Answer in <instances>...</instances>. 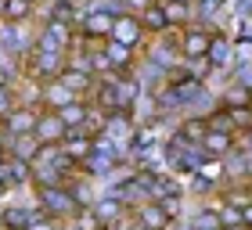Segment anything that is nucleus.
Segmentation results:
<instances>
[{
  "label": "nucleus",
  "mask_w": 252,
  "mask_h": 230,
  "mask_svg": "<svg viewBox=\"0 0 252 230\" xmlns=\"http://www.w3.org/2000/svg\"><path fill=\"white\" fill-rule=\"evenodd\" d=\"M26 58V72H29V79H40V83H47V79H58V72L65 68V54L62 51H54V47H47V43H32V47L22 54Z\"/></svg>",
  "instance_id": "f257e3e1"
},
{
  "label": "nucleus",
  "mask_w": 252,
  "mask_h": 230,
  "mask_svg": "<svg viewBox=\"0 0 252 230\" xmlns=\"http://www.w3.org/2000/svg\"><path fill=\"white\" fill-rule=\"evenodd\" d=\"M36 209H40L43 216H51V220H72V216L83 209V205H79V198L72 194V187L58 183V187H40V194H36Z\"/></svg>",
  "instance_id": "f03ea898"
},
{
  "label": "nucleus",
  "mask_w": 252,
  "mask_h": 230,
  "mask_svg": "<svg viewBox=\"0 0 252 230\" xmlns=\"http://www.w3.org/2000/svg\"><path fill=\"white\" fill-rule=\"evenodd\" d=\"M112 18H116V15H108L105 7H90V11H83V15H79V40H83V43L108 40Z\"/></svg>",
  "instance_id": "7ed1b4c3"
},
{
  "label": "nucleus",
  "mask_w": 252,
  "mask_h": 230,
  "mask_svg": "<svg viewBox=\"0 0 252 230\" xmlns=\"http://www.w3.org/2000/svg\"><path fill=\"white\" fill-rule=\"evenodd\" d=\"M144 36H148V32L141 29L137 15H126V11H119V15L112 18V32H108V40H116V43H123V47L137 51V47L144 43Z\"/></svg>",
  "instance_id": "20e7f679"
},
{
  "label": "nucleus",
  "mask_w": 252,
  "mask_h": 230,
  "mask_svg": "<svg viewBox=\"0 0 252 230\" xmlns=\"http://www.w3.org/2000/svg\"><path fill=\"white\" fill-rule=\"evenodd\" d=\"M43 108H26V105H15V112L7 115L4 122H0V130H4V137H26L36 130V119H40Z\"/></svg>",
  "instance_id": "39448f33"
},
{
  "label": "nucleus",
  "mask_w": 252,
  "mask_h": 230,
  "mask_svg": "<svg viewBox=\"0 0 252 230\" xmlns=\"http://www.w3.org/2000/svg\"><path fill=\"white\" fill-rule=\"evenodd\" d=\"M209 43H213V32L205 29V26H188L184 32H180L177 47H180V54H184V58H205Z\"/></svg>",
  "instance_id": "423d86ee"
},
{
  "label": "nucleus",
  "mask_w": 252,
  "mask_h": 230,
  "mask_svg": "<svg viewBox=\"0 0 252 230\" xmlns=\"http://www.w3.org/2000/svg\"><path fill=\"white\" fill-rule=\"evenodd\" d=\"M58 147H62V155H65L72 166H87L90 155H94V141H90V137H83L79 130H68L65 141H62Z\"/></svg>",
  "instance_id": "0eeeda50"
},
{
  "label": "nucleus",
  "mask_w": 252,
  "mask_h": 230,
  "mask_svg": "<svg viewBox=\"0 0 252 230\" xmlns=\"http://www.w3.org/2000/svg\"><path fill=\"white\" fill-rule=\"evenodd\" d=\"M101 54H105V61H108V72H116V76H130L133 72V51L130 47H123V43L116 40H101Z\"/></svg>",
  "instance_id": "6e6552de"
},
{
  "label": "nucleus",
  "mask_w": 252,
  "mask_h": 230,
  "mask_svg": "<svg viewBox=\"0 0 252 230\" xmlns=\"http://www.w3.org/2000/svg\"><path fill=\"white\" fill-rule=\"evenodd\" d=\"M65 133H68V130H65V122H62L54 112L43 108V112H40V119H36V130H32V137H36L40 144H62V141H65Z\"/></svg>",
  "instance_id": "1a4fd4ad"
},
{
  "label": "nucleus",
  "mask_w": 252,
  "mask_h": 230,
  "mask_svg": "<svg viewBox=\"0 0 252 230\" xmlns=\"http://www.w3.org/2000/svg\"><path fill=\"white\" fill-rule=\"evenodd\" d=\"M198 151L205 158H227L234 151V133H223V130H205V137L198 141Z\"/></svg>",
  "instance_id": "9d476101"
},
{
  "label": "nucleus",
  "mask_w": 252,
  "mask_h": 230,
  "mask_svg": "<svg viewBox=\"0 0 252 230\" xmlns=\"http://www.w3.org/2000/svg\"><path fill=\"white\" fill-rule=\"evenodd\" d=\"M194 187H216V183H220L223 176H227V162L223 158H205L202 155V162L194 166Z\"/></svg>",
  "instance_id": "9b49d317"
},
{
  "label": "nucleus",
  "mask_w": 252,
  "mask_h": 230,
  "mask_svg": "<svg viewBox=\"0 0 252 230\" xmlns=\"http://www.w3.org/2000/svg\"><path fill=\"white\" fill-rule=\"evenodd\" d=\"M169 216L162 212V205L158 201H144V205H137V227L141 230H169Z\"/></svg>",
  "instance_id": "f8f14e48"
},
{
  "label": "nucleus",
  "mask_w": 252,
  "mask_h": 230,
  "mask_svg": "<svg viewBox=\"0 0 252 230\" xmlns=\"http://www.w3.org/2000/svg\"><path fill=\"white\" fill-rule=\"evenodd\" d=\"M4 147H7V158H18V162H32L43 144H40L32 133H26V137H4Z\"/></svg>",
  "instance_id": "ddd939ff"
},
{
  "label": "nucleus",
  "mask_w": 252,
  "mask_h": 230,
  "mask_svg": "<svg viewBox=\"0 0 252 230\" xmlns=\"http://www.w3.org/2000/svg\"><path fill=\"white\" fill-rule=\"evenodd\" d=\"M72 101H79V97L65 83H58V79H47V83H43V108L47 112H58L65 105H72Z\"/></svg>",
  "instance_id": "4468645a"
},
{
  "label": "nucleus",
  "mask_w": 252,
  "mask_h": 230,
  "mask_svg": "<svg viewBox=\"0 0 252 230\" xmlns=\"http://www.w3.org/2000/svg\"><path fill=\"white\" fill-rule=\"evenodd\" d=\"M205 61H209V68H216V72H227V68L234 65V51H231V43H227L223 36H213L209 51H205Z\"/></svg>",
  "instance_id": "2eb2a0df"
},
{
  "label": "nucleus",
  "mask_w": 252,
  "mask_h": 230,
  "mask_svg": "<svg viewBox=\"0 0 252 230\" xmlns=\"http://www.w3.org/2000/svg\"><path fill=\"white\" fill-rule=\"evenodd\" d=\"M137 22H141V29L144 32H152V36H166V29H169V22H166V15H162V4H148L141 15H137Z\"/></svg>",
  "instance_id": "dca6fc26"
},
{
  "label": "nucleus",
  "mask_w": 252,
  "mask_h": 230,
  "mask_svg": "<svg viewBox=\"0 0 252 230\" xmlns=\"http://www.w3.org/2000/svg\"><path fill=\"white\" fill-rule=\"evenodd\" d=\"M158 4H162V15L169 22V29L173 26H191V18H194L191 4H180V0H158Z\"/></svg>",
  "instance_id": "f3484780"
},
{
  "label": "nucleus",
  "mask_w": 252,
  "mask_h": 230,
  "mask_svg": "<svg viewBox=\"0 0 252 230\" xmlns=\"http://www.w3.org/2000/svg\"><path fill=\"white\" fill-rule=\"evenodd\" d=\"M223 115H227V122H231L234 137L252 130V105H227V108H223Z\"/></svg>",
  "instance_id": "a211bd4d"
},
{
  "label": "nucleus",
  "mask_w": 252,
  "mask_h": 230,
  "mask_svg": "<svg viewBox=\"0 0 252 230\" xmlns=\"http://www.w3.org/2000/svg\"><path fill=\"white\" fill-rule=\"evenodd\" d=\"M94 212H97L101 227L112 230V227H116V223L123 220V201H119V198H101V201L94 205Z\"/></svg>",
  "instance_id": "6ab92c4d"
},
{
  "label": "nucleus",
  "mask_w": 252,
  "mask_h": 230,
  "mask_svg": "<svg viewBox=\"0 0 252 230\" xmlns=\"http://www.w3.org/2000/svg\"><path fill=\"white\" fill-rule=\"evenodd\" d=\"M54 115L65 122V130H79V122H83V115H87V101H72V105L58 108Z\"/></svg>",
  "instance_id": "aec40b11"
},
{
  "label": "nucleus",
  "mask_w": 252,
  "mask_h": 230,
  "mask_svg": "<svg viewBox=\"0 0 252 230\" xmlns=\"http://www.w3.org/2000/svg\"><path fill=\"white\" fill-rule=\"evenodd\" d=\"M32 11L36 7H32L29 0H4V22H26Z\"/></svg>",
  "instance_id": "412c9836"
},
{
  "label": "nucleus",
  "mask_w": 252,
  "mask_h": 230,
  "mask_svg": "<svg viewBox=\"0 0 252 230\" xmlns=\"http://www.w3.org/2000/svg\"><path fill=\"white\" fill-rule=\"evenodd\" d=\"M205 130H209V122H205V119H184V126H180V137H184L188 144L198 147V141L205 137Z\"/></svg>",
  "instance_id": "4be33fe9"
},
{
  "label": "nucleus",
  "mask_w": 252,
  "mask_h": 230,
  "mask_svg": "<svg viewBox=\"0 0 252 230\" xmlns=\"http://www.w3.org/2000/svg\"><path fill=\"white\" fill-rule=\"evenodd\" d=\"M72 220H76L72 230H105V227H101V220H97V212L90 209V205H83V209H79Z\"/></svg>",
  "instance_id": "5701e85b"
},
{
  "label": "nucleus",
  "mask_w": 252,
  "mask_h": 230,
  "mask_svg": "<svg viewBox=\"0 0 252 230\" xmlns=\"http://www.w3.org/2000/svg\"><path fill=\"white\" fill-rule=\"evenodd\" d=\"M191 230H220V216H216V209H213V205H209L205 212H198V216H194Z\"/></svg>",
  "instance_id": "b1692460"
},
{
  "label": "nucleus",
  "mask_w": 252,
  "mask_h": 230,
  "mask_svg": "<svg viewBox=\"0 0 252 230\" xmlns=\"http://www.w3.org/2000/svg\"><path fill=\"white\" fill-rule=\"evenodd\" d=\"M15 105H18V101H15V94H11V86H4V90H0V122L15 112Z\"/></svg>",
  "instance_id": "393cba45"
},
{
  "label": "nucleus",
  "mask_w": 252,
  "mask_h": 230,
  "mask_svg": "<svg viewBox=\"0 0 252 230\" xmlns=\"http://www.w3.org/2000/svg\"><path fill=\"white\" fill-rule=\"evenodd\" d=\"M234 61H252V40L249 36H242V40H234Z\"/></svg>",
  "instance_id": "a878e982"
},
{
  "label": "nucleus",
  "mask_w": 252,
  "mask_h": 230,
  "mask_svg": "<svg viewBox=\"0 0 252 230\" xmlns=\"http://www.w3.org/2000/svg\"><path fill=\"white\" fill-rule=\"evenodd\" d=\"M148 4H155V0H126V15H141Z\"/></svg>",
  "instance_id": "bb28decb"
},
{
  "label": "nucleus",
  "mask_w": 252,
  "mask_h": 230,
  "mask_svg": "<svg viewBox=\"0 0 252 230\" xmlns=\"http://www.w3.org/2000/svg\"><path fill=\"white\" fill-rule=\"evenodd\" d=\"M242 223H245V227L252 230V201H249V205H245V209H242Z\"/></svg>",
  "instance_id": "cd10ccee"
},
{
  "label": "nucleus",
  "mask_w": 252,
  "mask_h": 230,
  "mask_svg": "<svg viewBox=\"0 0 252 230\" xmlns=\"http://www.w3.org/2000/svg\"><path fill=\"white\" fill-rule=\"evenodd\" d=\"M223 230H249L245 223H234V227H223Z\"/></svg>",
  "instance_id": "c85d7f7f"
},
{
  "label": "nucleus",
  "mask_w": 252,
  "mask_h": 230,
  "mask_svg": "<svg viewBox=\"0 0 252 230\" xmlns=\"http://www.w3.org/2000/svg\"><path fill=\"white\" fill-rule=\"evenodd\" d=\"M62 4H72V7H83V0H62Z\"/></svg>",
  "instance_id": "c756f323"
},
{
  "label": "nucleus",
  "mask_w": 252,
  "mask_h": 230,
  "mask_svg": "<svg viewBox=\"0 0 252 230\" xmlns=\"http://www.w3.org/2000/svg\"><path fill=\"white\" fill-rule=\"evenodd\" d=\"M0 18H4V0H0Z\"/></svg>",
  "instance_id": "7c9ffc66"
},
{
  "label": "nucleus",
  "mask_w": 252,
  "mask_h": 230,
  "mask_svg": "<svg viewBox=\"0 0 252 230\" xmlns=\"http://www.w3.org/2000/svg\"><path fill=\"white\" fill-rule=\"evenodd\" d=\"M0 144H4V130H0Z\"/></svg>",
  "instance_id": "2f4dec72"
},
{
  "label": "nucleus",
  "mask_w": 252,
  "mask_h": 230,
  "mask_svg": "<svg viewBox=\"0 0 252 230\" xmlns=\"http://www.w3.org/2000/svg\"><path fill=\"white\" fill-rule=\"evenodd\" d=\"M29 4H32V7H36V4H40V0H29Z\"/></svg>",
  "instance_id": "473e14b6"
},
{
  "label": "nucleus",
  "mask_w": 252,
  "mask_h": 230,
  "mask_svg": "<svg viewBox=\"0 0 252 230\" xmlns=\"http://www.w3.org/2000/svg\"><path fill=\"white\" fill-rule=\"evenodd\" d=\"M180 4H194V0H180Z\"/></svg>",
  "instance_id": "72a5a7b5"
},
{
  "label": "nucleus",
  "mask_w": 252,
  "mask_h": 230,
  "mask_svg": "<svg viewBox=\"0 0 252 230\" xmlns=\"http://www.w3.org/2000/svg\"><path fill=\"white\" fill-rule=\"evenodd\" d=\"M0 230H4V223H0Z\"/></svg>",
  "instance_id": "f704fd0d"
},
{
  "label": "nucleus",
  "mask_w": 252,
  "mask_h": 230,
  "mask_svg": "<svg viewBox=\"0 0 252 230\" xmlns=\"http://www.w3.org/2000/svg\"><path fill=\"white\" fill-rule=\"evenodd\" d=\"M220 230H223V227H220Z\"/></svg>",
  "instance_id": "c9c22d12"
}]
</instances>
